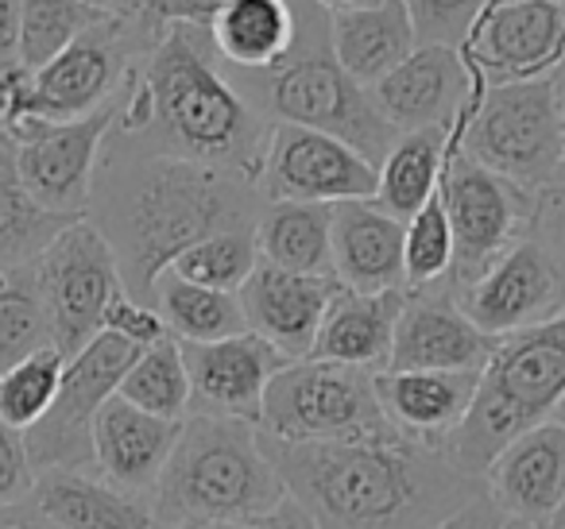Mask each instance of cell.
Masks as SVG:
<instances>
[{
	"mask_svg": "<svg viewBox=\"0 0 565 529\" xmlns=\"http://www.w3.org/2000/svg\"><path fill=\"white\" fill-rule=\"evenodd\" d=\"M163 28L148 17H105L78 35L66 51H58L47 66L35 71V101L32 117L51 125L94 117L120 101L132 71L156 47Z\"/></svg>",
	"mask_w": 565,
	"mask_h": 529,
	"instance_id": "cell-8",
	"label": "cell"
},
{
	"mask_svg": "<svg viewBox=\"0 0 565 529\" xmlns=\"http://www.w3.org/2000/svg\"><path fill=\"white\" fill-rule=\"evenodd\" d=\"M554 421H557V425H565V398H562V402H557V410H554Z\"/></svg>",
	"mask_w": 565,
	"mask_h": 529,
	"instance_id": "cell-52",
	"label": "cell"
},
{
	"mask_svg": "<svg viewBox=\"0 0 565 529\" xmlns=\"http://www.w3.org/2000/svg\"><path fill=\"white\" fill-rule=\"evenodd\" d=\"M256 190L267 202L341 205L376 197V166L330 132L271 125Z\"/></svg>",
	"mask_w": 565,
	"mask_h": 529,
	"instance_id": "cell-13",
	"label": "cell"
},
{
	"mask_svg": "<svg viewBox=\"0 0 565 529\" xmlns=\"http://www.w3.org/2000/svg\"><path fill=\"white\" fill-rule=\"evenodd\" d=\"M20 63V0H0V66Z\"/></svg>",
	"mask_w": 565,
	"mask_h": 529,
	"instance_id": "cell-45",
	"label": "cell"
},
{
	"mask_svg": "<svg viewBox=\"0 0 565 529\" xmlns=\"http://www.w3.org/2000/svg\"><path fill=\"white\" fill-rule=\"evenodd\" d=\"M472 82L457 47L418 43L392 74L369 89L376 112L395 132H423V128H449Z\"/></svg>",
	"mask_w": 565,
	"mask_h": 529,
	"instance_id": "cell-20",
	"label": "cell"
},
{
	"mask_svg": "<svg viewBox=\"0 0 565 529\" xmlns=\"http://www.w3.org/2000/svg\"><path fill=\"white\" fill-rule=\"evenodd\" d=\"M151 305H156L167 333L179 344H210V341H225V336H236V333H248V328H244L241 298L221 294V290H210V287H194V282L179 279V274H171V271L159 274Z\"/></svg>",
	"mask_w": 565,
	"mask_h": 529,
	"instance_id": "cell-31",
	"label": "cell"
},
{
	"mask_svg": "<svg viewBox=\"0 0 565 529\" xmlns=\"http://www.w3.org/2000/svg\"><path fill=\"white\" fill-rule=\"evenodd\" d=\"M179 433L182 421L151 418L113 395L94 421V475L117 490L151 498Z\"/></svg>",
	"mask_w": 565,
	"mask_h": 529,
	"instance_id": "cell-21",
	"label": "cell"
},
{
	"mask_svg": "<svg viewBox=\"0 0 565 529\" xmlns=\"http://www.w3.org/2000/svg\"><path fill=\"white\" fill-rule=\"evenodd\" d=\"M267 132V117L221 71L210 35L167 24L120 94L105 148L186 159L256 182Z\"/></svg>",
	"mask_w": 565,
	"mask_h": 529,
	"instance_id": "cell-1",
	"label": "cell"
},
{
	"mask_svg": "<svg viewBox=\"0 0 565 529\" xmlns=\"http://www.w3.org/2000/svg\"><path fill=\"white\" fill-rule=\"evenodd\" d=\"M35 490V467L28 460L24 433L9 429L0 421V510L28 503Z\"/></svg>",
	"mask_w": 565,
	"mask_h": 529,
	"instance_id": "cell-40",
	"label": "cell"
},
{
	"mask_svg": "<svg viewBox=\"0 0 565 529\" xmlns=\"http://www.w3.org/2000/svg\"><path fill=\"white\" fill-rule=\"evenodd\" d=\"M376 375L326 359H295L264 390L259 436L275 444L384 441L399 436L376 398Z\"/></svg>",
	"mask_w": 565,
	"mask_h": 529,
	"instance_id": "cell-7",
	"label": "cell"
},
{
	"mask_svg": "<svg viewBox=\"0 0 565 529\" xmlns=\"http://www.w3.org/2000/svg\"><path fill=\"white\" fill-rule=\"evenodd\" d=\"M500 521L503 518H500V510L492 506V498L480 495V498H472L461 514H454L449 521H441L438 529H500Z\"/></svg>",
	"mask_w": 565,
	"mask_h": 529,
	"instance_id": "cell-44",
	"label": "cell"
},
{
	"mask_svg": "<svg viewBox=\"0 0 565 529\" xmlns=\"http://www.w3.org/2000/svg\"><path fill=\"white\" fill-rule=\"evenodd\" d=\"M318 9L326 12V17H333V12H349V9H361V4H369V0H315Z\"/></svg>",
	"mask_w": 565,
	"mask_h": 529,
	"instance_id": "cell-49",
	"label": "cell"
},
{
	"mask_svg": "<svg viewBox=\"0 0 565 529\" xmlns=\"http://www.w3.org/2000/svg\"><path fill=\"white\" fill-rule=\"evenodd\" d=\"M500 529H539V526H526V521H511V518H503V521H500Z\"/></svg>",
	"mask_w": 565,
	"mask_h": 529,
	"instance_id": "cell-51",
	"label": "cell"
},
{
	"mask_svg": "<svg viewBox=\"0 0 565 529\" xmlns=\"http://www.w3.org/2000/svg\"><path fill=\"white\" fill-rule=\"evenodd\" d=\"M457 55L488 89L554 78L565 66V0H484Z\"/></svg>",
	"mask_w": 565,
	"mask_h": 529,
	"instance_id": "cell-12",
	"label": "cell"
},
{
	"mask_svg": "<svg viewBox=\"0 0 565 529\" xmlns=\"http://www.w3.org/2000/svg\"><path fill=\"white\" fill-rule=\"evenodd\" d=\"M338 290V279H315V274H291L256 263V271L236 290V298H241L244 328L295 364V359L310 356L326 305Z\"/></svg>",
	"mask_w": 565,
	"mask_h": 529,
	"instance_id": "cell-19",
	"label": "cell"
},
{
	"mask_svg": "<svg viewBox=\"0 0 565 529\" xmlns=\"http://www.w3.org/2000/svg\"><path fill=\"white\" fill-rule=\"evenodd\" d=\"M32 506L55 529H167L151 498L117 490L89 472H40Z\"/></svg>",
	"mask_w": 565,
	"mask_h": 529,
	"instance_id": "cell-26",
	"label": "cell"
},
{
	"mask_svg": "<svg viewBox=\"0 0 565 529\" xmlns=\"http://www.w3.org/2000/svg\"><path fill=\"white\" fill-rule=\"evenodd\" d=\"M40 348H55L32 267L0 271V375Z\"/></svg>",
	"mask_w": 565,
	"mask_h": 529,
	"instance_id": "cell-33",
	"label": "cell"
},
{
	"mask_svg": "<svg viewBox=\"0 0 565 529\" xmlns=\"http://www.w3.org/2000/svg\"><path fill=\"white\" fill-rule=\"evenodd\" d=\"M441 159H446V128H423V132H403L387 159L376 166V197L372 202L387 217L407 225L423 202L434 194L441 179Z\"/></svg>",
	"mask_w": 565,
	"mask_h": 529,
	"instance_id": "cell-29",
	"label": "cell"
},
{
	"mask_svg": "<svg viewBox=\"0 0 565 529\" xmlns=\"http://www.w3.org/2000/svg\"><path fill=\"white\" fill-rule=\"evenodd\" d=\"M287 498L252 421L190 413L156 483L159 521L167 529L190 518L252 526Z\"/></svg>",
	"mask_w": 565,
	"mask_h": 529,
	"instance_id": "cell-6",
	"label": "cell"
},
{
	"mask_svg": "<svg viewBox=\"0 0 565 529\" xmlns=\"http://www.w3.org/2000/svg\"><path fill=\"white\" fill-rule=\"evenodd\" d=\"M86 220L117 256L136 302L151 305L156 282L186 248L233 228H256L259 190L241 174L171 155L102 148Z\"/></svg>",
	"mask_w": 565,
	"mask_h": 529,
	"instance_id": "cell-2",
	"label": "cell"
},
{
	"mask_svg": "<svg viewBox=\"0 0 565 529\" xmlns=\"http://www.w3.org/2000/svg\"><path fill=\"white\" fill-rule=\"evenodd\" d=\"M179 348L190 375V413L252 421V425L259 421L267 382L291 364L256 333H236L210 344H179Z\"/></svg>",
	"mask_w": 565,
	"mask_h": 529,
	"instance_id": "cell-16",
	"label": "cell"
},
{
	"mask_svg": "<svg viewBox=\"0 0 565 529\" xmlns=\"http://www.w3.org/2000/svg\"><path fill=\"white\" fill-rule=\"evenodd\" d=\"M407 302V290H384V294H356L341 287L326 305L322 328L315 336V348L307 359L356 367V371L380 375L387 371L392 356L395 321Z\"/></svg>",
	"mask_w": 565,
	"mask_h": 529,
	"instance_id": "cell-24",
	"label": "cell"
},
{
	"mask_svg": "<svg viewBox=\"0 0 565 529\" xmlns=\"http://www.w3.org/2000/svg\"><path fill=\"white\" fill-rule=\"evenodd\" d=\"M480 483L500 518L550 529L565 498V425L550 418L526 429L488 464Z\"/></svg>",
	"mask_w": 565,
	"mask_h": 529,
	"instance_id": "cell-18",
	"label": "cell"
},
{
	"mask_svg": "<svg viewBox=\"0 0 565 529\" xmlns=\"http://www.w3.org/2000/svg\"><path fill=\"white\" fill-rule=\"evenodd\" d=\"M465 155L526 194L554 186L562 179V117L554 78L488 89L465 132Z\"/></svg>",
	"mask_w": 565,
	"mask_h": 529,
	"instance_id": "cell-9",
	"label": "cell"
},
{
	"mask_svg": "<svg viewBox=\"0 0 565 529\" xmlns=\"http://www.w3.org/2000/svg\"><path fill=\"white\" fill-rule=\"evenodd\" d=\"M252 529H318V521L299 498L287 495L275 510H267L259 521H252Z\"/></svg>",
	"mask_w": 565,
	"mask_h": 529,
	"instance_id": "cell-43",
	"label": "cell"
},
{
	"mask_svg": "<svg viewBox=\"0 0 565 529\" xmlns=\"http://www.w3.org/2000/svg\"><path fill=\"white\" fill-rule=\"evenodd\" d=\"M554 97H557V117H562V179H565V66L554 74Z\"/></svg>",
	"mask_w": 565,
	"mask_h": 529,
	"instance_id": "cell-47",
	"label": "cell"
},
{
	"mask_svg": "<svg viewBox=\"0 0 565 529\" xmlns=\"http://www.w3.org/2000/svg\"><path fill=\"white\" fill-rule=\"evenodd\" d=\"M225 4L228 0H143V12H148L159 28L182 24V28H198V32H205Z\"/></svg>",
	"mask_w": 565,
	"mask_h": 529,
	"instance_id": "cell-42",
	"label": "cell"
},
{
	"mask_svg": "<svg viewBox=\"0 0 565 529\" xmlns=\"http://www.w3.org/2000/svg\"><path fill=\"white\" fill-rule=\"evenodd\" d=\"M66 225L74 220L55 217L32 202V194L20 182L17 148L0 132V271L32 267Z\"/></svg>",
	"mask_w": 565,
	"mask_h": 529,
	"instance_id": "cell-30",
	"label": "cell"
},
{
	"mask_svg": "<svg viewBox=\"0 0 565 529\" xmlns=\"http://www.w3.org/2000/svg\"><path fill=\"white\" fill-rule=\"evenodd\" d=\"M97 20H105V12L89 0H20V66H47Z\"/></svg>",
	"mask_w": 565,
	"mask_h": 529,
	"instance_id": "cell-34",
	"label": "cell"
},
{
	"mask_svg": "<svg viewBox=\"0 0 565 529\" xmlns=\"http://www.w3.org/2000/svg\"><path fill=\"white\" fill-rule=\"evenodd\" d=\"M449 298L480 333L500 341L565 313V279L546 251L523 236L500 251L477 279L449 290Z\"/></svg>",
	"mask_w": 565,
	"mask_h": 529,
	"instance_id": "cell-15",
	"label": "cell"
},
{
	"mask_svg": "<svg viewBox=\"0 0 565 529\" xmlns=\"http://www.w3.org/2000/svg\"><path fill=\"white\" fill-rule=\"evenodd\" d=\"M66 356L58 348H40L17 367L0 375V421L17 433H28L51 410L63 382Z\"/></svg>",
	"mask_w": 565,
	"mask_h": 529,
	"instance_id": "cell-36",
	"label": "cell"
},
{
	"mask_svg": "<svg viewBox=\"0 0 565 529\" xmlns=\"http://www.w3.org/2000/svg\"><path fill=\"white\" fill-rule=\"evenodd\" d=\"M259 444L282 490L315 514L318 529H438L484 495V483L407 436L330 444L259 436Z\"/></svg>",
	"mask_w": 565,
	"mask_h": 529,
	"instance_id": "cell-3",
	"label": "cell"
},
{
	"mask_svg": "<svg viewBox=\"0 0 565 529\" xmlns=\"http://www.w3.org/2000/svg\"><path fill=\"white\" fill-rule=\"evenodd\" d=\"M299 35L279 66L264 74H233L236 89L271 125H299L330 132L361 151L372 166L387 159L399 132L372 105V94L338 66L330 51V17L315 0H295Z\"/></svg>",
	"mask_w": 565,
	"mask_h": 529,
	"instance_id": "cell-4",
	"label": "cell"
},
{
	"mask_svg": "<svg viewBox=\"0 0 565 529\" xmlns=\"http://www.w3.org/2000/svg\"><path fill=\"white\" fill-rule=\"evenodd\" d=\"M330 228H333V205L267 202L256 220L259 263L279 267V271H291V274L333 279Z\"/></svg>",
	"mask_w": 565,
	"mask_h": 529,
	"instance_id": "cell-28",
	"label": "cell"
},
{
	"mask_svg": "<svg viewBox=\"0 0 565 529\" xmlns=\"http://www.w3.org/2000/svg\"><path fill=\"white\" fill-rule=\"evenodd\" d=\"M333 279L356 294H384L403 287V220L387 217L376 202L333 205L330 228Z\"/></svg>",
	"mask_w": 565,
	"mask_h": 529,
	"instance_id": "cell-23",
	"label": "cell"
},
{
	"mask_svg": "<svg viewBox=\"0 0 565 529\" xmlns=\"http://www.w3.org/2000/svg\"><path fill=\"white\" fill-rule=\"evenodd\" d=\"M480 4L484 0H407L418 43H441V47H457L465 40V28L472 24Z\"/></svg>",
	"mask_w": 565,
	"mask_h": 529,
	"instance_id": "cell-37",
	"label": "cell"
},
{
	"mask_svg": "<svg viewBox=\"0 0 565 529\" xmlns=\"http://www.w3.org/2000/svg\"><path fill=\"white\" fill-rule=\"evenodd\" d=\"M259 251H256V228H233V233H217L198 240L171 263V274L194 282V287H210L221 294H236L256 271Z\"/></svg>",
	"mask_w": 565,
	"mask_h": 529,
	"instance_id": "cell-35",
	"label": "cell"
},
{
	"mask_svg": "<svg viewBox=\"0 0 565 529\" xmlns=\"http://www.w3.org/2000/svg\"><path fill=\"white\" fill-rule=\"evenodd\" d=\"M43 310L51 321V341L66 359L78 356L97 333L113 298L125 290L117 256L86 217L66 225L32 263Z\"/></svg>",
	"mask_w": 565,
	"mask_h": 529,
	"instance_id": "cell-11",
	"label": "cell"
},
{
	"mask_svg": "<svg viewBox=\"0 0 565 529\" xmlns=\"http://www.w3.org/2000/svg\"><path fill=\"white\" fill-rule=\"evenodd\" d=\"M171 529H252V526H241V521H213V518H190V521H179Z\"/></svg>",
	"mask_w": 565,
	"mask_h": 529,
	"instance_id": "cell-48",
	"label": "cell"
},
{
	"mask_svg": "<svg viewBox=\"0 0 565 529\" xmlns=\"http://www.w3.org/2000/svg\"><path fill=\"white\" fill-rule=\"evenodd\" d=\"M205 35L213 55L236 74H264L295 47L299 12L295 0H228Z\"/></svg>",
	"mask_w": 565,
	"mask_h": 529,
	"instance_id": "cell-27",
	"label": "cell"
},
{
	"mask_svg": "<svg viewBox=\"0 0 565 529\" xmlns=\"http://www.w3.org/2000/svg\"><path fill=\"white\" fill-rule=\"evenodd\" d=\"M495 341L484 336L449 298L446 287L407 290L395 321L387 371H472L480 375Z\"/></svg>",
	"mask_w": 565,
	"mask_h": 529,
	"instance_id": "cell-17",
	"label": "cell"
},
{
	"mask_svg": "<svg viewBox=\"0 0 565 529\" xmlns=\"http://www.w3.org/2000/svg\"><path fill=\"white\" fill-rule=\"evenodd\" d=\"M565 398V313L500 336L461 425L441 444L454 472L484 479L488 464L526 429L554 418Z\"/></svg>",
	"mask_w": 565,
	"mask_h": 529,
	"instance_id": "cell-5",
	"label": "cell"
},
{
	"mask_svg": "<svg viewBox=\"0 0 565 529\" xmlns=\"http://www.w3.org/2000/svg\"><path fill=\"white\" fill-rule=\"evenodd\" d=\"M550 529H565V498H562V506H557V514H554V526Z\"/></svg>",
	"mask_w": 565,
	"mask_h": 529,
	"instance_id": "cell-50",
	"label": "cell"
},
{
	"mask_svg": "<svg viewBox=\"0 0 565 529\" xmlns=\"http://www.w3.org/2000/svg\"><path fill=\"white\" fill-rule=\"evenodd\" d=\"M136 410L151 413L163 421H186L190 418V375L182 364V348L174 336H163L159 344L143 348L117 390Z\"/></svg>",
	"mask_w": 565,
	"mask_h": 529,
	"instance_id": "cell-32",
	"label": "cell"
},
{
	"mask_svg": "<svg viewBox=\"0 0 565 529\" xmlns=\"http://www.w3.org/2000/svg\"><path fill=\"white\" fill-rule=\"evenodd\" d=\"M140 348L113 333H97L78 356L66 359L63 382L51 410L24 433V449L40 472L94 475V421L102 406L120 390V379L136 364Z\"/></svg>",
	"mask_w": 565,
	"mask_h": 529,
	"instance_id": "cell-10",
	"label": "cell"
},
{
	"mask_svg": "<svg viewBox=\"0 0 565 529\" xmlns=\"http://www.w3.org/2000/svg\"><path fill=\"white\" fill-rule=\"evenodd\" d=\"M477 379L480 375L472 371H380L372 382L395 433L441 452L449 433L469 413Z\"/></svg>",
	"mask_w": 565,
	"mask_h": 529,
	"instance_id": "cell-22",
	"label": "cell"
},
{
	"mask_svg": "<svg viewBox=\"0 0 565 529\" xmlns=\"http://www.w3.org/2000/svg\"><path fill=\"white\" fill-rule=\"evenodd\" d=\"M35 101V71L12 63L0 66V132H12L17 125H24L32 117Z\"/></svg>",
	"mask_w": 565,
	"mask_h": 529,
	"instance_id": "cell-41",
	"label": "cell"
},
{
	"mask_svg": "<svg viewBox=\"0 0 565 529\" xmlns=\"http://www.w3.org/2000/svg\"><path fill=\"white\" fill-rule=\"evenodd\" d=\"M526 236L546 251L550 263H554L565 279V179H557L554 186L534 194V213H531Z\"/></svg>",
	"mask_w": 565,
	"mask_h": 529,
	"instance_id": "cell-39",
	"label": "cell"
},
{
	"mask_svg": "<svg viewBox=\"0 0 565 529\" xmlns=\"http://www.w3.org/2000/svg\"><path fill=\"white\" fill-rule=\"evenodd\" d=\"M0 529H55V526H51L32 506V498H28V503L12 506V510H0Z\"/></svg>",
	"mask_w": 565,
	"mask_h": 529,
	"instance_id": "cell-46",
	"label": "cell"
},
{
	"mask_svg": "<svg viewBox=\"0 0 565 529\" xmlns=\"http://www.w3.org/2000/svg\"><path fill=\"white\" fill-rule=\"evenodd\" d=\"M117 117V105L94 112V117L71 120V125H51V120L28 117L12 132H4L17 148L20 182L55 217L82 220L89 213L94 194L97 159H102L105 136Z\"/></svg>",
	"mask_w": 565,
	"mask_h": 529,
	"instance_id": "cell-14",
	"label": "cell"
},
{
	"mask_svg": "<svg viewBox=\"0 0 565 529\" xmlns=\"http://www.w3.org/2000/svg\"><path fill=\"white\" fill-rule=\"evenodd\" d=\"M418 47L407 0H369L361 9L330 17V51L338 66L364 89L392 74Z\"/></svg>",
	"mask_w": 565,
	"mask_h": 529,
	"instance_id": "cell-25",
	"label": "cell"
},
{
	"mask_svg": "<svg viewBox=\"0 0 565 529\" xmlns=\"http://www.w3.org/2000/svg\"><path fill=\"white\" fill-rule=\"evenodd\" d=\"M102 333L120 336V341H128L140 352L151 348V344H159L163 336H171L163 325V317L156 313V305L136 302L128 290H120V294L109 302V310H105V317H102Z\"/></svg>",
	"mask_w": 565,
	"mask_h": 529,
	"instance_id": "cell-38",
	"label": "cell"
}]
</instances>
